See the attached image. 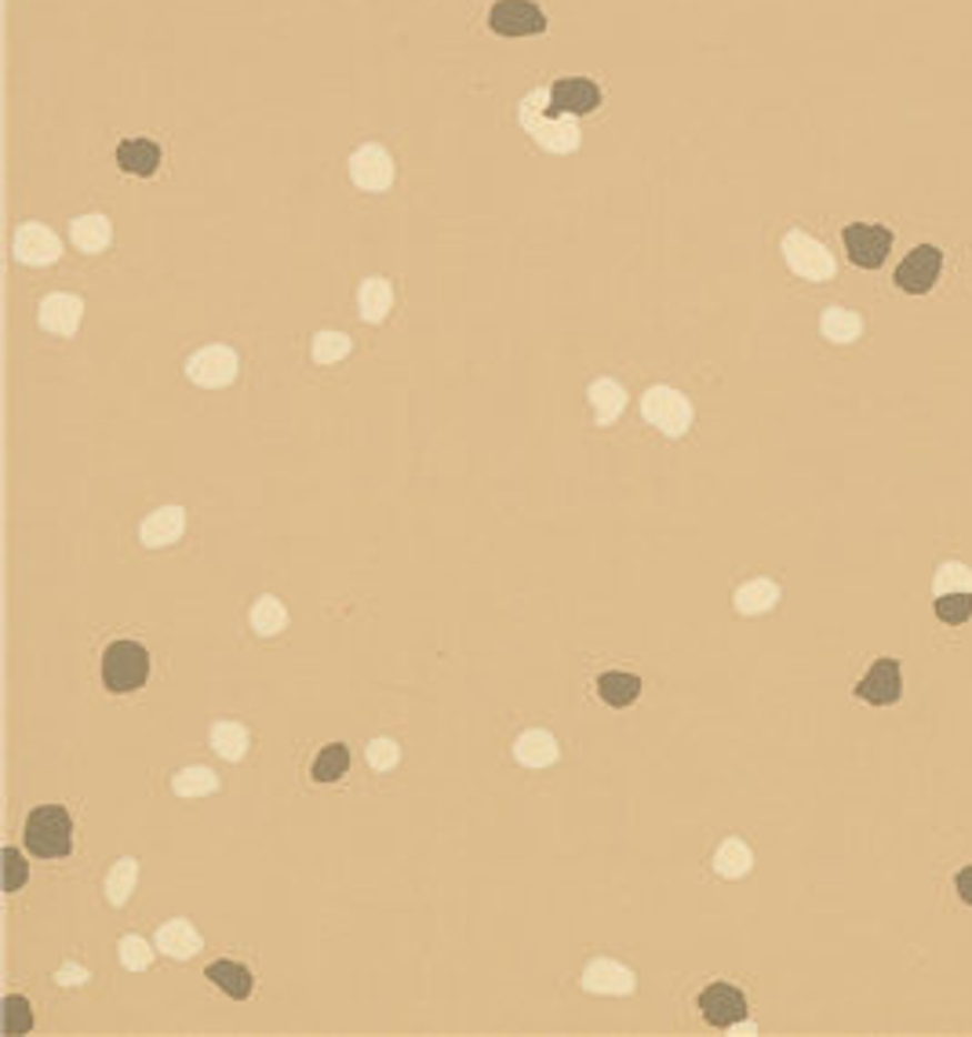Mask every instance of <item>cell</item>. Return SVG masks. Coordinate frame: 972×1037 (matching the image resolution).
<instances>
[{
  "label": "cell",
  "instance_id": "cell-5",
  "mask_svg": "<svg viewBox=\"0 0 972 1037\" xmlns=\"http://www.w3.org/2000/svg\"><path fill=\"white\" fill-rule=\"evenodd\" d=\"M780 248H783L786 266H791L798 278H805V281H831L838 273V262H834L831 252H826V244H820L816 238H809V233L791 230Z\"/></svg>",
  "mask_w": 972,
  "mask_h": 1037
},
{
  "label": "cell",
  "instance_id": "cell-30",
  "mask_svg": "<svg viewBox=\"0 0 972 1037\" xmlns=\"http://www.w3.org/2000/svg\"><path fill=\"white\" fill-rule=\"evenodd\" d=\"M347 768H350V751L343 743H328V746H321V754L313 757L310 776H313V783H335V779L347 776Z\"/></svg>",
  "mask_w": 972,
  "mask_h": 1037
},
{
  "label": "cell",
  "instance_id": "cell-35",
  "mask_svg": "<svg viewBox=\"0 0 972 1037\" xmlns=\"http://www.w3.org/2000/svg\"><path fill=\"white\" fill-rule=\"evenodd\" d=\"M350 350H353V343H350V335H343V332H318V335H313V361H318V364L343 361Z\"/></svg>",
  "mask_w": 972,
  "mask_h": 1037
},
{
  "label": "cell",
  "instance_id": "cell-19",
  "mask_svg": "<svg viewBox=\"0 0 972 1037\" xmlns=\"http://www.w3.org/2000/svg\"><path fill=\"white\" fill-rule=\"evenodd\" d=\"M70 241H73V248H81L84 255L107 252L110 241H113V222L107 215H96V212L77 215L70 222Z\"/></svg>",
  "mask_w": 972,
  "mask_h": 1037
},
{
  "label": "cell",
  "instance_id": "cell-39",
  "mask_svg": "<svg viewBox=\"0 0 972 1037\" xmlns=\"http://www.w3.org/2000/svg\"><path fill=\"white\" fill-rule=\"evenodd\" d=\"M4 1013H8V1023H4V1030H8V1034H22V1030H30V1027H33V1013H30V1005H26L19 994H8V997H4Z\"/></svg>",
  "mask_w": 972,
  "mask_h": 1037
},
{
  "label": "cell",
  "instance_id": "cell-2",
  "mask_svg": "<svg viewBox=\"0 0 972 1037\" xmlns=\"http://www.w3.org/2000/svg\"><path fill=\"white\" fill-rule=\"evenodd\" d=\"M22 842H26V848H30L37 859H62V856H70V848H73L70 812H66L62 805L33 808L30 819H26Z\"/></svg>",
  "mask_w": 972,
  "mask_h": 1037
},
{
  "label": "cell",
  "instance_id": "cell-6",
  "mask_svg": "<svg viewBox=\"0 0 972 1037\" xmlns=\"http://www.w3.org/2000/svg\"><path fill=\"white\" fill-rule=\"evenodd\" d=\"M187 375L193 386L201 390H222L230 386L233 379H238V353L222 343H212V346H201L187 361Z\"/></svg>",
  "mask_w": 972,
  "mask_h": 1037
},
{
  "label": "cell",
  "instance_id": "cell-28",
  "mask_svg": "<svg viewBox=\"0 0 972 1037\" xmlns=\"http://www.w3.org/2000/svg\"><path fill=\"white\" fill-rule=\"evenodd\" d=\"M598 695L605 706H615V711H623L641 695V681L634 674H623V671H605L598 677Z\"/></svg>",
  "mask_w": 972,
  "mask_h": 1037
},
{
  "label": "cell",
  "instance_id": "cell-29",
  "mask_svg": "<svg viewBox=\"0 0 972 1037\" xmlns=\"http://www.w3.org/2000/svg\"><path fill=\"white\" fill-rule=\"evenodd\" d=\"M208 739H212V751L227 761H241L248 754V743H252L248 739V728L238 725V721H216Z\"/></svg>",
  "mask_w": 972,
  "mask_h": 1037
},
{
  "label": "cell",
  "instance_id": "cell-38",
  "mask_svg": "<svg viewBox=\"0 0 972 1037\" xmlns=\"http://www.w3.org/2000/svg\"><path fill=\"white\" fill-rule=\"evenodd\" d=\"M364 757H368V765H372L375 772H390V768L401 765V746L393 739H372V743H368Z\"/></svg>",
  "mask_w": 972,
  "mask_h": 1037
},
{
  "label": "cell",
  "instance_id": "cell-34",
  "mask_svg": "<svg viewBox=\"0 0 972 1037\" xmlns=\"http://www.w3.org/2000/svg\"><path fill=\"white\" fill-rule=\"evenodd\" d=\"M932 594L943 597V594H972V568L962 561H948L940 564L936 572V583H932Z\"/></svg>",
  "mask_w": 972,
  "mask_h": 1037
},
{
  "label": "cell",
  "instance_id": "cell-12",
  "mask_svg": "<svg viewBox=\"0 0 972 1037\" xmlns=\"http://www.w3.org/2000/svg\"><path fill=\"white\" fill-rule=\"evenodd\" d=\"M940 270H943L940 248L918 244L914 252L896 266V284L903 288V292H911V295H925L929 288L940 281Z\"/></svg>",
  "mask_w": 972,
  "mask_h": 1037
},
{
  "label": "cell",
  "instance_id": "cell-14",
  "mask_svg": "<svg viewBox=\"0 0 972 1037\" xmlns=\"http://www.w3.org/2000/svg\"><path fill=\"white\" fill-rule=\"evenodd\" d=\"M634 987H638V976L630 973L627 965L612 962V957H594V962L583 968V990L590 994L627 997V994H634Z\"/></svg>",
  "mask_w": 972,
  "mask_h": 1037
},
{
  "label": "cell",
  "instance_id": "cell-21",
  "mask_svg": "<svg viewBox=\"0 0 972 1037\" xmlns=\"http://www.w3.org/2000/svg\"><path fill=\"white\" fill-rule=\"evenodd\" d=\"M117 164H121L128 175L150 179L157 172V164H161V147H157L153 139H124L121 147H117Z\"/></svg>",
  "mask_w": 972,
  "mask_h": 1037
},
{
  "label": "cell",
  "instance_id": "cell-31",
  "mask_svg": "<svg viewBox=\"0 0 972 1037\" xmlns=\"http://www.w3.org/2000/svg\"><path fill=\"white\" fill-rule=\"evenodd\" d=\"M136 885H139V859H131V856L117 859L107 874V899L113 903V907H124L128 896L136 892Z\"/></svg>",
  "mask_w": 972,
  "mask_h": 1037
},
{
  "label": "cell",
  "instance_id": "cell-42",
  "mask_svg": "<svg viewBox=\"0 0 972 1037\" xmlns=\"http://www.w3.org/2000/svg\"><path fill=\"white\" fill-rule=\"evenodd\" d=\"M73 979H88V976L81 973V968H73V965H70V968H66V973L59 976V983H73Z\"/></svg>",
  "mask_w": 972,
  "mask_h": 1037
},
{
  "label": "cell",
  "instance_id": "cell-37",
  "mask_svg": "<svg viewBox=\"0 0 972 1037\" xmlns=\"http://www.w3.org/2000/svg\"><path fill=\"white\" fill-rule=\"evenodd\" d=\"M936 615L943 623H969L972 620V594H943L936 597Z\"/></svg>",
  "mask_w": 972,
  "mask_h": 1037
},
{
  "label": "cell",
  "instance_id": "cell-27",
  "mask_svg": "<svg viewBox=\"0 0 972 1037\" xmlns=\"http://www.w3.org/2000/svg\"><path fill=\"white\" fill-rule=\"evenodd\" d=\"M751 866H754V852L746 848V842H740V837H725V842H721L714 856V870L725 877V882H740V877L751 874Z\"/></svg>",
  "mask_w": 972,
  "mask_h": 1037
},
{
  "label": "cell",
  "instance_id": "cell-11",
  "mask_svg": "<svg viewBox=\"0 0 972 1037\" xmlns=\"http://www.w3.org/2000/svg\"><path fill=\"white\" fill-rule=\"evenodd\" d=\"M11 252H16L22 266H51L62 255V241L44 222H22L16 230V241H11Z\"/></svg>",
  "mask_w": 972,
  "mask_h": 1037
},
{
  "label": "cell",
  "instance_id": "cell-20",
  "mask_svg": "<svg viewBox=\"0 0 972 1037\" xmlns=\"http://www.w3.org/2000/svg\"><path fill=\"white\" fill-rule=\"evenodd\" d=\"M157 947H161V954L176 957V962H187V957L201 950V932L187 917H176V922H164L161 932H157Z\"/></svg>",
  "mask_w": 972,
  "mask_h": 1037
},
{
  "label": "cell",
  "instance_id": "cell-33",
  "mask_svg": "<svg viewBox=\"0 0 972 1037\" xmlns=\"http://www.w3.org/2000/svg\"><path fill=\"white\" fill-rule=\"evenodd\" d=\"M288 626V608L278 597H259L252 605V630L259 637H273Z\"/></svg>",
  "mask_w": 972,
  "mask_h": 1037
},
{
  "label": "cell",
  "instance_id": "cell-13",
  "mask_svg": "<svg viewBox=\"0 0 972 1037\" xmlns=\"http://www.w3.org/2000/svg\"><path fill=\"white\" fill-rule=\"evenodd\" d=\"M550 107L569 117L594 113L601 107V88L590 77H561L550 84Z\"/></svg>",
  "mask_w": 972,
  "mask_h": 1037
},
{
  "label": "cell",
  "instance_id": "cell-25",
  "mask_svg": "<svg viewBox=\"0 0 972 1037\" xmlns=\"http://www.w3.org/2000/svg\"><path fill=\"white\" fill-rule=\"evenodd\" d=\"M776 601H780V586L772 580H746L735 590V612L740 615H765L776 608Z\"/></svg>",
  "mask_w": 972,
  "mask_h": 1037
},
{
  "label": "cell",
  "instance_id": "cell-36",
  "mask_svg": "<svg viewBox=\"0 0 972 1037\" xmlns=\"http://www.w3.org/2000/svg\"><path fill=\"white\" fill-rule=\"evenodd\" d=\"M121 965L128 968V973H147V968L153 965L150 943L142 936H124L121 939Z\"/></svg>",
  "mask_w": 972,
  "mask_h": 1037
},
{
  "label": "cell",
  "instance_id": "cell-10",
  "mask_svg": "<svg viewBox=\"0 0 972 1037\" xmlns=\"http://www.w3.org/2000/svg\"><path fill=\"white\" fill-rule=\"evenodd\" d=\"M700 1013L718 1030H735L746 1019V997L732 983H711L700 994Z\"/></svg>",
  "mask_w": 972,
  "mask_h": 1037
},
{
  "label": "cell",
  "instance_id": "cell-9",
  "mask_svg": "<svg viewBox=\"0 0 972 1037\" xmlns=\"http://www.w3.org/2000/svg\"><path fill=\"white\" fill-rule=\"evenodd\" d=\"M845 252L860 270H878L892 252V233L885 226H866V222H849L842 230Z\"/></svg>",
  "mask_w": 972,
  "mask_h": 1037
},
{
  "label": "cell",
  "instance_id": "cell-41",
  "mask_svg": "<svg viewBox=\"0 0 972 1037\" xmlns=\"http://www.w3.org/2000/svg\"><path fill=\"white\" fill-rule=\"evenodd\" d=\"M954 888H958V896H962V903H969V907H972V866H965V870H958Z\"/></svg>",
  "mask_w": 972,
  "mask_h": 1037
},
{
  "label": "cell",
  "instance_id": "cell-40",
  "mask_svg": "<svg viewBox=\"0 0 972 1037\" xmlns=\"http://www.w3.org/2000/svg\"><path fill=\"white\" fill-rule=\"evenodd\" d=\"M26 863L16 848H4V892H19L26 885Z\"/></svg>",
  "mask_w": 972,
  "mask_h": 1037
},
{
  "label": "cell",
  "instance_id": "cell-26",
  "mask_svg": "<svg viewBox=\"0 0 972 1037\" xmlns=\"http://www.w3.org/2000/svg\"><path fill=\"white\" fill-rule=\"evenodd\" d=\"M358 310L368 324L387 321V313L393 310V288L387 278H368L358 292Z\"/></svg>",
  "mask_w": 972,
  "mask_h": 1037
},
{
  "label": "cell",
  "instance_id": "cell-1",
  "mask_svg": "<svg viewBox=\"0 0 972 1037\" xmlns=\"http://www.w3.org/2000/svg\"><path fill=\"white\" fill-rule=\"evenodd\" d=\"M518 121L547 153H575L580 147V124L569 113L550 107V88H535L518 107Z\"/></svg>",
  "mask_w": 972,
  "mask_h": 1037
},
{
  "label": "cell",
  "instance_id": "cell-15",
  "mask_svg": "<svg viewBox=\"0 0 972 1037\" xmlns=\"http://www.w3.org/2000/svg\"><path fill=\"white\" fill-rule=\"evenodd\" d=\"M900 692H903V677H900L896 660H878L856 685V695L871 706H892L900 699Z\"/></svg>",
  "mask_w": 972,
  "mask_h": 1037
},
{
  "label": "cell",
  "instance_id": "cell-22",
  "mask_svg": "<svg viewBox=\"0 0 972 1037\" xmlns=\"http://www.w3.org/2000/svg\"><path fill=\"white\" fill-rule=\"evenodd\" d=\"M587 397H590V404H594V415H598L601 426L615 423V419H620L623 409H627V390L615 383V379H609V375L594 379L590 390H587Z\"/></svg>",
  "mask_w": 972,
  "mask_h": 1037
},
{
  "label": "cell",
  "instance_id": "cell-23",
  "mask_svg": "<svg viewBox=\"0 0 972 1037\" xmlns=\"http://www.w3.org/2000/svg\"><path fill=\"white\" fill-rule=\"evenodd\" d=\"M208 979H212L227 997H233V1001H244V997H252V990H255L252 973H248L244 965L230 962V957H222V962L208 965Z\"/></svg>",
  "mask_w": 972,
  "mask_h": 1037
},
{
  "label": "cell",
  "instance_id": "cell-24",
  "mask_svg": "<svg viewBox=\"0 0 972 1037\" xmlns=\"http://www.w3.org/2000/svg\"><path fill=\"white\" fill-rule=\"evenodd\" d=\"M820 332H823L826 343L849 346V343H856V339L863 335V321H860V313H852L845 306H831V310H823Z\"/></svg>",
  "mask_w": 972,
  "mask_h": 1037
},
{
  "label": "cell",
  "instance_id": "cell-3",
  "mask_svg": "<svg viewBox=\"0 0 972 1037\" xmlns=\"http://www.w3.org/2000/svg\"><path fill=\"white\" fill-rule=\"evenodd\" d=\"M150 677V652L139 641H113L102 652V685L107 692H136L147 685Z\"/></svg>",
  "mask_w": 972,
  "mask_h": 1037
},
{
  "label": "cell",
  "instance_id": "cell-17",
  "mask_svg": "<svg viewBox=\"0 0 972 1037\" xmlns=\"http://www.w3.org/2000/svg\"><path fill=\"white\" fill-rule=\"evenodd\" d=\"M182 532H187V510H182V506H161V510H153L147 521H142L139 540H142V546L161 550V546L179 543Z\"/></svg>",
  "mask_w": 972,
  "mask_h": 1037
},
{
  "label": "cell",
  "instance_id": "cell-7",
  "mask_svg": "<svg viewBox=\"0 0 972 1037\" xmlns=\"http://www.w3.org/2000/svg\"><path fill=\"white\" fill-rule=\"evenodd\" d=\"M489 30L499 37H540L547 33V16L535 0H495L489 11Z\"/></svg>",
  "mask_w": 972,
  "mask_h": 1037
},
{
  "label": "cell",
  "instance_id": "cell-8",
  "mask_svg": "<svg viewBox=\"0 0 972 1037\" xmlns=\"http://www.w3.org/2000/svg\"><path fill=\"white\" fill-rule=\"evenodd\" d=\"M350 179L358 190H368V193H383L393 187V157L387 147H379V142H364L350 153Z\"/></svg>",
  "mask_w": 972,
  "mask_h": 1037
},
{
  "label": "cell",
  "instance_id": "cell-4",
  "mask_svg": "<svg viewBox=\"0 0 972 1037\" xmlns=\"http://www.w3.org/2000/svg\"><path fill=\"white\" fill-rule=\"evenodd\" d=\"M641 415L663 433V437H685L692 426V404L674 386H652L641 397Z\"/></svg>",
  "mask_w": 972,
  "mask_h": 1037
},
{
  "label": "cell",
  "instance_id": "cell-32",
  "mask_svg": "<svg viewBox=\"0 0 972 1037\" xmlns=\"http://www.w3.org/2000/svg\"><path fill=\"white\" fill-rule=\"evenodd\" d=\"M172 791H176L179 797H208V794L219 791V776H216L212 768H204V765L182 768V772H176Z\"/></svg>",
  "mask_w": 972,
  "mask_h": 1037
},
{
  "label": "cell",
  "instance_id": "cell-18",
  "mask_svg": "<svg viewBox=\"0 0 972 1037\" xmlns=\"http://www.w3.org/2000/svg\"><path fill=\"white\" fill-rule=\"evenodd\" d=\"M514 757H518V765H524V768H550L561 757V746H558V739L550 732L529 728V732L518 735Z\"/></svg>",
  "mask_w": 972,
  "mask_h": 1037
},
{
  "label": "cell",
  "instance_id": "cell-16",
  "mask_svg": "<svg viewBox=\"0 0 972 1037\" xmlns=\"http://www.w3.org/2000/svg\"><path fill=\"white\" fill-rule=\"evenodd\" d=\"M81 318H84V303H81L77 295H66V292L48 295L44 303H41V310H37V321H41L44 332L62 335V339L77 335V328H81Z\"/></svg>",
  "mask_w": 972,
  "mask_h": 1037
}]
</instances>
